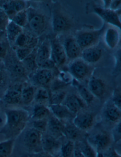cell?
I'll return each instance as SVG.
<instances>
[{"label":"cell","mask_w":121,"mask_h":157,"mask_svg":"<svg viewBox=\"0 0 121 157\" xmlns=\"http://www.w3.org/2000/svg\"><path fill=\"white\" fill-rule=\"evenodd\" d=\"M6 121L0 134L6 139H15L26 128L30 120L29 112L22 109H10L4 111Z\"/></svg>","instance_id":"cell-1"},{"label":"cell","mask_w":121,"mask_h":157,"mask_svg":"<svg viewBox=\"0 0 121 157\" xmlns=\"http://www.w3.org/2000/svg\"><path fill=\"white\" fill-rule=\"evenodd\" d=\"M86 140L98 153L101 154L111 148L113 141L111 135L105 131H100L88 136Z\"/></svg>","instance_id":"cell-2"},{"label":"cell","mask_w":121,"mask_h":157,"mask_svg":"<svg viewBox=\"0 0 121 157\" xmlns=\"http://www.w3.org/2000/svg\"><path fill=\"white\" fill-rule=\"evenodd\" d=\"M42 135L38 131L31 127L27 128L23 136V144L30 153L43 151L41 145Z\"/></svg>","instance_id":"cell-3"},{"label":"cell","mask_w":121,"mask_h":157,"mask_svg":"<svg viewBox=\"0 0 121 157\" xmlns=\"http://www.w3.org/2000/svg\"><path fill=\"white\" fill-rule=\"evenodd\" d=\"M62 143L60 139L55 137L47 132L42 134L41 139L42 151L53 157H57L60 155Z\"/></svg>","instance_id":"cell-4"},{"label":"cell","mask_w":121,"mask_h":157,"mask_svg":"<svg viewBox=\"0 0 121 157\" xmlns=\"http://www.w3.org/2000/svg\"><path fill=\"white\" fill-rule=\"evenodd\" d=\"M95 122V117L93 114L80 111L76 114L72 122L78 128L86 132L93 128Z\"/></svg>","instance_id":"cell-5"},{"label":"cell","mask_w":121,"mask_h":157,"mask_svg":"<svg viewBox=\"0 0 121 157\" xmlns=\"http://www.w3.org/2000/svg\"><path fill=\"white\" fill-rule=\"evenodd\" d=\"M22 85L17 84L10 86L7 90L3 96L4 102L9 105L21 104V93Z\"/></svg>","instance_id":"cell-6"},{"label":"cell","mask_w":121,"mask_h":157,"mask_svg":"<svg viewBox=\"0 0 121 157\" xmlns=\"http://www.w3.org/2000/svg\"><path fill=\"white\" fill-rule=\"evenodd\" d=\"M70 72L72 76L77 80H81L86 78L89 73V67L82 59L74 60L69 67Z\"/></svg>","instance_id":"cell-7"},{"label":"cell","mask_w":121,"mask_h":157,"mask_svg":"<svg viewBox=\"0 0 121 157\" xmlns=\"http://www.w3.org/2000/svg\"><path fill=\"white\" fill-rule=\"evenodd\" d=\"M48 107L53 115L65 123L72 121L76 115L63 104H52Z\"/></svg>","instance_id":"cell-8"},{"label":"cell","mask_w":121,"mask_h":157,"mask_svg":"<svg viewBox=\"0 0 121 157\" xmlns=\"http://www.w3.org/2000/svg\"><path fill=\"white\" fill-rule=\"evenodd\" d=\"M65 123L52 115L47 119V132L55 137L60 139L64 137Z\"/></svg>","instance_id":"cell-9"},{"label":"cell","mask_w":121,"mask_h":157,"mask_svg":"<svg viewBox=\"0 0 121 157\" xmlns=\"http://www.w3.org/2000/svg\"><path fill=\"white\" fill-rule=\"evenodd\" d=\"M0 7L11 20L18 12L24 10L26 4L22 1H1Z\"/></svg>","instance_id":"cell-10"},{"label":"cell","mask_w":121,"mask_h":157,"mask_svg":"<svg viewBox=\"0 0 121 157\" xmlns=\"http://www.w3.org/2000/svg\"><path fill=\"white\" fill-rule=\"evenodd\" d=\"M96 13L98 14L105 21L121 29L120 18L115 11L110 9L96 7L94 8Z\"/></svg>","instance_id":"cell-11"},{"label":"cell","mask_w":121,"mask_h":157,"mask_svg":"<svg viewBox=\"0 0 121 157\" xmlns=\"http://www.w3.org/2000/svg\"><path fill=\"white\" fill-rule=\"evenodd\" d=\"M62 104L66 107L70 111L76 115L84 109L85 107V102L80 97L72 94L66 96Z\"/></svg>","instance_id":"cell-12"},{"label":"cell","mask_w":121,"mask_h":157,"mask_svg":"<svg viewBox=\"0 0 121 157\" xmlns=\"http://www.w3.org/2000/svg\"><path fill=\"white\" fill-rule=\"evenodd\" d=\"M100 31L98 32H86L80 34L76 39L80 49L92 47L99 39Z\"/></svg>","instance_id":"cell-13"},{"label":"cell","mask_w":121,"mask_h":157,"mask_svg":"<svg viewBox=\"0 0 121 157\" xmlns=\"http://www.w3.org/2000/svg\"><path fill=\"white\" fill-rule=\"evenodd\" d=\"M51 57L56 65H62L67 58L64 47L57 41H54L51 45Z\"/></svg>","instance_id":"cell-14"},{"label":"cell","mask_w":121,"mask_h":157,"mask_svg":"<svg viewBox=\"0 0 121 157\" xmlns=\"http://www.w3.org/2000/svg\"><path fill=\"white\" fill-rule=\"evenodd\" d=\"M88 88L94 97L99 99H102L104 97L106 87L104 82L100 79L95 77L90 78L88 81Z\"/></svg>","instance_id":"cell-15"},{"label":"cell","mask_w":121,"mask_h":157,"mask_svg":"<svg viewBox=\"0 0 121 157\" xmlns=\"http://www.w3.org/2000/svg\"><path fill=\"white\" fill-rule=\"evenodd\" d=\"M28 23L30 29L36 35H40L45 30V19L42 15L37 14L28 17Z\"/></svg>","instance_id":"cell-16"},{"label":"cell","mask_w":121,"mask_h":157,"mask_svg":"<svg viewBox=\"0 0 121 157\" xmlns=\"http://www.w3.org/2000/svg\"><path fill=\"white\" fill-rule=\"evenodd\" d=\"M53 77V73L51 70L40 69L34 73L32 79L36 84L44 87L51 82Z\"/></svg>","instance_id":"cell-17"},{"label":"cell","mask_w":121,"mask_h":157,"mask_svg":"<svg viewBox=\"0 0 121 157\" xmlns=\"http://www.w3.org/2000/svg\"><path fill=\"white\" fill-rule=\"evenodd\" d=\"M52 115L48 106L37 103L32 109L31 115H29L30 119L31 121L48 119Z\"/></svg>","instance_id":"cell-18"},{"label":"cell","mask_w":121,"mask_h":157,"mask_svg":"<svg viewBox=\"0 0 121 157\" xmlns=\"http://www.w3.org/2000/svg\"><path fill=\"white\" fill-rule=\"evenodd\" d=\"M83 60L86 63H94L100 60L102 56V50L97 47H88L82 52Z\"/></svg>","instance_id":"cell-19"},{"label":"cell","mask_w":121,"mask_h":157,"mask_svg":"<svg viewBox=\"0 0 121 157\" xmlns=\"http://www.w3.org/2000/svg\"><path fill=\"white\" fill-rule=\"evenodd\" d=\"M82 131L78 128L72 122L66 123L64 132V137L67 140L75 142L82 137Z\"/></svg>","instance_id":"cell-20"},{"label":"cell","mask_w":121,"mask_h":157,"mask_svg":"<svg viewBox=\"0 0 121 157\" xmlns=\"http://www.w3.org/2000/svg\"><path fill=\"white\" fill-rule=\"evenodd\" d=\"M64 49L67 57L70 59L77 58L81 52V49L74 38H69L66 40Z\"/></svg>","instance_id":"cell-21"},{"label":"cell","mask_w":121,"mask_h":157,"mask_svg":"<svg viewBox=\"0 0 121 157\" xmlns=\"http://www.w3.org/2000/svg\"><path fill=\"white\" fill-rule=\"evenodd\" d=\"M104 117L109 122L115 124L118 123L121 121V109L115 105L107 106L103 112Z\"/></svg>","instance_id":"cell-22"},{"label":"cell","mask_w":121,"mask_h":157,"mask_svg":"<svg viewBox=\"0 0 121 157\" xmlns=\"http://www.w3.org/2000/svg\"><path fill=\"white\" fill-rule=\"evenodd\" d=\"M51 57V46L46 41H45L39 47L36 55V62L38 67H40L45 60Z\"/></svg>","instance_id":"cell-23"},{"label":"cell","mask_w":121,"mask_h":157,"mask_svg":"<svg viewBox=\"0 0 121 157\" xmlns=\"http://www.w3.org/2000/svg\"><path fill=\"white\" fill-rule=\"evenodd\" d=\"M50 93L45 87H40L36 89L34 100L37 104H42L45 106L50 105Z\"/></svg>","instance_id":"cell-24"},{"label":"cell","mask_w":121,"mask_h":157,"mask_svg":"<svg viewBox=\"0 0 121 157\" xmlns=\"http://www.w3.org/2000/svg\"><path fill=\"white\" fill-rule=\"evenodd\" d=\"M5 32L8 40L10 43H14L18 36L22 33V28L10 20L5 29Z\"/></svg>","instance_id":"cell-25"},{"label":"cell","mask_w":121,"mask_h":157,"mask_svg":"<svg viewBox=\"0 0 121 157\" xmlns=\"http://www.w3.org/2000/svg\"><path fill=\"white\" fill-rule=\"evenodd\" d=\"M72 82L73 85L78 90L81 99L85 102L86 104L91 103L93 101L94 96L89 91L88 88L80 84L78 80L75 79H73Z\"/></svg>","instance_id":"cell-26"},{"label":"cell","mask_w":121,"mask_h":157,"mask_svg":"<svg viewBox=\"0 0 121 157\" xmlns=\"http://www.w3.org/2000/svg\"><path fill=\"white\" fill-rule=\"evenodd\" d=\"M120 36L118 31L113 28L108 29L105 35V41L107 46L114 49L119 43Z\"/></svg>","instance_id":"cell-27"},{"label":"cell","mask_w":121,"mask_h":157,"mask_svg":"<svg viewBox=\"0 0 121 157\" xmlns=\"http://www.w3.org/2000/svg\"><path fill=\"white\" fill-rule=\"evenodd\" d=\"M53 29L55 32H60L68 29L69 25L68 22L63 16L56 14L53 18Z\"/></svg>","instance_id":"cell-28"},{"label":"cell","mask_w":121,"mask_h":157,"mask_svg":"<svg viewBox=\"0 0 121 157\" xmlns=\"http://www.w3.org/2000/svg\"><path fill=\"white\" fill-rule=\"evenodd\" d=\"M36 89L32 86L23 87L21 93V104L29 105L34 100Z\"/></svg>","instance_id":"cell-29"},{"label":"cell","mask_w":121,"mask_h":157,"mask_svg":"<svg viewBox=\"0 0 121 157\" xmlns=\"http://www.w3.org/2000/svg\"><path fill=\"white\" fill-rule=\"evenodd\" d=\"M15 139H6L0 142V157H10L13 153Z\"/></svg>","instance_id":"cell-30"},{"label":"cell","mask_w":121,"mask_h":157,"mask_svg":"<svg viewBox=\"0 0 121 157\" xmlns=\"http://www.w3.org/2000/svg\"><path fill=\"white\" fill-rule=\"evenodd\" d=\"M75 143L71 140H67L62 143L60 155L63 157H73L75 152Z\"/></svg>","instance_id":"cell-31"},{"label":"cell","mask_w":121,"mask_h":157,"mask_svg":"<svg viewBox=\"0 0 121 157\" xmlns=\"http://www.w3.org/2000/svg\"><path fill=\"white\" fill-rule=\"evenodd\" d=\"M79 149L84 157H98V152L86 141L81 142Z\"/></svg>","instance_id":"cell-32"},{"label":"cell","mask_w":121,"mask_h":157,"mask_svg":"<svg viewBox=\"0 0 121 157\" xmlns=\"http://www.w3.org/2000/svg\"><path fill=\"white\" fill-rule=\"evenodd\" d=\"M10 21L22 28L25 27L28 22V15L26 10H23L15 15Z\"/></svg>","instance_id":"cell-33"},{"label":"cell","mask_w":121,"mask_h":157,"mask_svg":"<svg viewBox=\"0 0 121 157\" xmlns=\"http://www.w3.org/2000/svg\"><path fill=\"white\" fill-rule=\"evenodd\" d=\"M66 96L65 92L62 90L52 92L50 93V105L62 104Z\"/></svg>","instance_id":"cell-34"},{"label":"cell","mask_w":121,"mask_h":157,"mask_svg":"<svg viewBox=\"0 0 121 157\" xmlns=\"http://www.w3.org/2000/svg\"><path fill=\"white\" fill-rule=\"evenodd\" d=\"M31 128L43 134L47 131V119L31 121Z\"/></svg>","instance_id":"cell-35"},{"label":"cell","mask_w":121,"mask_h":157,"mask_svg":"<svg viewBox=\"0 0 121 157\" xmlns=\"http://www.w3.org/2000/svg\"><path fill=\"white\" fill-rule=\"evenodd\" d=\"M22 62H23L24 67L26 71H29L31 72H35L37 71L38 67L36 63V59L32 57L31 54L24 60H23Z\"/></svg>","instance_id":"cell-36"},{"label":"cell","mask_w":121,"mask_h":157,"mask_svg":"<svg viewBox=\"0 0 121 157\" xmlns=\"http://www.w3.org/2000/svg\"><path fill=\"white\" fill-rule=\"evenodd\" d=\"M30 42L29 37L24 33H22L20 34L15 41L14 44L19 48H23V47H28Z\"/></svg>","instance_id":"cell-37"},{"label":"cell","mask_w":121,"mask_h":157,"mask_svg":"<svg viewBox=\"0 0 121 157\" xmlns=\"http://www.w3.org/2000/svg\"><path fill=\"white\" fill-rule=\"evenodd\" d=\"M32 52V48L23 47L17 49L16 53L18 58L19 59V60L22 61L31 54Z\"/></svg>","instance_id":"cell-38"},{"label":"cell","mask_w":121,"mask_h":157,"mask_svg":"<svg viewBox=\"0 0 121 157\" xmlns=\"http://www.w3.org/2000/svg\"><path fill=\"white\" fill-rule=\"evenodd\" d=\"M10 20L5 11L0 7V31H5Z\"/></svg>","instance_id":"cell-39"},{"label":"cell","mask_w":121,"mask_h":157,"mask_svg":"<svg viewBox=\"0 0 121 157\" xmlns=\"http://www.w3.org/2000/svg\"><path fill=\"white\" fill-rule=\"evenodd\" d=\"M121 122L115 124L113 130H112V136L113 141L117 143L121 140Z\"/></svg>","instance_id":"cell-40"},{"label":"cell","mask_w":121,"mask_h":157,"mask_svg":"<svg viewBox=\"0 0 121 157\" xmlns=\"http://www.w3.org/2000/svg\"><path fill=\"white\" fill-rule=\"evenodd\" d=\"M112 101L113 105L121 109V95L120 89H116L114 91L112 97Z\"/></svg>","instance_id":"cell-41"},{"label":"cell","mask_w":121,"mask_h":157,"mask_svg":"<svg viewBox=\"0 0 121 157\" xmlns=\"http://www.w3.org/2000/svg\"><path fill=\"white\" fill-rule=\"evenodd\" d=\"M8 49V45L7 43L3 40H0V60L5 58L7 53Z\"/></svg>","instance_id":"cell-42"},{"label":"cell","mask_w":121,"mask_h":157,"mask_svg":"<svg viewBox=\"0 0 121 157\" xmlns=\"http://www.w3.org/2000/svg\"><path fill=\"white\" fill-rule=\"evenodd\" d=\"M55 66H56V64L54 63L53 60L50 59H49L44 62L39 67L41 69L51 70L55 67Z\"/></svg>","instance_id":"cell-43"},{"label":"cell","mask_w":121,"mask_h":157,"mask_svg":"<svg viewBox=\"0 0 121 157\" xmlns=\"http://www.w3.org/2000/svg\"><path fill=\"white\" fill-rule=\"evenodd\" d=\"M104 153L105 154H103L104 157H121V155L114 148H110Z\"/></svg>","instance_id":"cell-44"},{"label":"cell","mask_w":121,"mask_h":157,"mask_svg":"<svg viewBox=\"0 0 121 157\" xmlns=\"http://www.w3.org/2000/svg\"><path fill=\"white\" fill-rule=\"evenodd\" d=\"M29 157H54L43 151L30 153Z\"/></svg>","instance_id":"cell-45"},{"label":"cell","mask_w":121,"mask_h":157,"mask_svg":"<svg viewBox=\"0 0 121 157\" xmlns=\"http://www.w3.org/2000/svg\"><path fill=\"white\" fill-rule=\"evenodd\" d=\"M121 1H113L111 2L110 9L114 10V11L118 9L121 5Z\"/></svg>","instance_id":"cell-46"},{"label":"cell","mask_w":121,"mask_h":157,"mask_svg":"<svg viewBox=\"0 0 121 157\" xmlns=\"http://www.w3.org/2000/svg\"><path fill=\"white\" fill-rule=\"evenodd\" d=\"M5 121H6V116H5V113L3 116L0 115V130L4 126Z\"/></svg>","instance_id":"cell-47"},{"label":"cell","mask_w":121,"mask_h":157,"mask_svg":"<svg viewBox=\"0 0 121 157\" xmlns=\"http://www.w3.org/2000/svg\"><path fill=\"white\" fill-rule=\"evenodd\" d=\"M73 157H84L80 150L78 147H75V152H74Z\"/></svg>","instance_id":"cell-48"},{"label":"cell","mask_w":121,"mask_h":157,"mask_svg":"<svg viewBox=\"0 0 121 157\" xmlns=\"http://www.w3.org/2000/svg\"><path fill=\"white\" fill-rule=\"evenodd\" d=\"M105 7L104 8L110 9V5H111V1H105Z\"/></svg>","instance_id":"cell-49"},{"label":"cell","mask_w":121,"mask_h":157,"mask_svg":"<svg viewBox=\"0 0 121 157\" xmlns=\"http://www.w3.org/2000/svg\"><path fill=\"white\" fill-rule=\"evenodd\" d=\"M4 34V31H0V39L1 38L2 36H3V34Z\"/></svg>","instance_id":"cell-50"},{"label":"cell","mask_w":121,"mask_h":157,"mask_svg":"<svg viewBox=\"0 0 121 157\" xmlns=\"http://www.w3.org/2000/svg\"><path fill=\"white\" fill-rule=\"evenodd\" d=\"M98 157H104L103 154L101 153H98Z\"/></svg>","instance_id":"cell-51"},{"label":"cell","mask_w":121,"mask_h":157,"mask_svg":"<svg viewBox=\"0 0 121 157\" xmlns=\"http://www.w3.org/2000/svg\"><path fill=\"white\" fill-rule=\"evenodd\" d=\"M57 157H63V156H61V155H59L58 156H57Z\"/></svg>","instance_id":"cell-52"}]
</instances>
